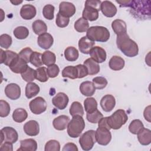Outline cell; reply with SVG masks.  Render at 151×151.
Returning <instances> with one entry per match:
<instances>
[{"label": "cell", "mask_w": 151, "mask_h": 151, "mask_svg": "<svg viewBox=\"0 0 151 151\" xmlns=\"http://www.w3.org/2000/svg\"><path fill=\"white\" fill-rule=\"evenodd\" d=\"M116 44L117 48L127 57H133L139 54L137 43L130 39L127 33L117 35Z\"/></svg>", "instance_id": "6da1fadb"}, {"label": "cell", "mask_w": 151, "mask_h": 151, "mask_svg": "<svg viewBox=\"0 0 151 151\" xmlns=\"http://www.w3.org/2000/svg\"><path fill=\"white\" fill-rule=\"evenodd\" d=\"M86 37L93 41L104 42L110 38V32L108 29L103 26H93L87 31Z\"/></svg>", "instance_id": "7a4b0ae2"}, {"label": "cell", "mask_w": 151, "mask_h": 151, "mask_svg": "<svg viewBox=\"0 0 151 151\" xmlns=\"http://www.w3.org/2000/svg\"><path fill=\"white\" fill-rule=\"evenodd\" d=\"M85 127V122L81 116H73L67 126V133L72 138L80 136Z\"/></svg>", "instance_id": "3957f363"}, {"label": "cell", "mask_w": 151, "mask_h": 151, "mask_svg": "<svg viewBox=\"0 0 151 151\" xmlns=\"http://www.w3.org/2000/svg\"><path fill=\"white\" fill-rule=\"evenodd\" d=\"M127 120L128 116L126 111L123 109H119L107 117V122L110 129L117 130L124 125Z\"/></svg>", "instance_id": "277c9868"}, {"label": "cell", "mask_w": 151, "mask_h": 151, "mask_svg": "<svg viewBox=\"0 0 151 151\" xmlns=\"http://www.w3.org/2000/svg\"><path fill=\"white\" fill-rule=\"evenodd\" d=\"M96 142V131L90 130L84 133L79 139V143L83 150H91Z\"/></svg>", "instance_id": "5b68a950"}, {"label": "cell", "mask_w": 151, "mask_h": 151, "mask_svg": "<svg viewBox=\"0 0 151 151\" xmlns=\"http://www.w3.org/2000/svg\"><path fill=\"white\" fill-rule=\"evenodd\" d=\"M18 138V134L15 129L11 127H5L1 130L0 145L3 142L15 143Z\"/></svg>", "instance_id": "8992f818"}, {"label": "cell", "mask_w": 151, "mask_h": 151, "mask_svg": "<svg viewBox=\"0 0 151 151\" xmlns=\"http://www.w3.org/2000/svg\"><path fill=\"white\" fill-rule=\"evenodd\" d=\"M111 139L110 130L106 127H99L96 131V140L98 144L103 146L107 145Z\"/></svg>", "instance_id": "52a82bcc"}, {"label": "cell", "mask_w": 151, "mask_h": 151, "mask_svg": "<svg viewBox=\"0 0 151 151\" xmlns=\"http://www.w3.org/2000/svg\"><path fill=\"white\" fill-rule=\"evenodd\" d=\"M29 106L32 113L40 114L46 110L47 104L45 100L42 97H37L29 102Z\"/></svg>", "instance_id": "ba28073f"}, {"label": "cell", "mask_w": 151, "mask_h": 151, "mask_svg": "<svg viewBox=\"0 0 151 151\" xmlns=\"http://www.w3.org/2000/svg\"><path fill=\"white\" fill-rule=\"evenodd\" d=\"M69 99L67 94L60 92L57 93L52 99L53 105L59 110H64L67 106Z\"/></svg>", "instance_id": "9c48e42d"}, {"label": "cell", "mask_w": 151, "mask_h": 151, "mask_svg": "<svg viewBox=\"0 0 151 151\" xmlns=\"http://www.w3.org/2000/svg\"><path fill=\"white\" fill-rule=\"evenodd\" d=\"M5 93L9 99L17 100L21 96V88L17 84L10 83L5 87Z\"/></svg>", "instance_id": "30bf717a"}, {"label": "cell", "mask_w": 151, "mask_h": 151, "mask_svg": "<svg viewBox=\"0 0 151 151\" xmlns=\"http://www.w3.org/2000/svg\"><path fill=\"white\" fill-rule=\"evenodd\" d=\"M76 7L74 5L69 2H61L59 5V12L61 15L70 18L76 13Z\"/></svg>", "instance_id": "8fae6325"}, {"label": "cell", "mask_w": 151, "mask_h": 151, "mask_svg": "<svg viewBox=\"0 0 151 151\" xmlns=\"http://www.w3.org/2000/svg\"><path fill=\"white\" fill-rule=\"evenodd\" d=\"M90 55L91 58L97 63H101L105 61L107 58L106 51L99 46L93 47L90 52Z\"/></svg>", "instance_id": "7c38bea8"}, {"label": "cell", "mask_w": 151, "mask_h": 151, "mask_svg": "<svg viewBox=\"0 0 151 151\" xmlns=\"http://www.w3.org/2000/svg\"><path fill=\"white\" fill-rule=\"evenodd\" d=\"M100 10L104 16L109 18L114 17L117 13V8L109 1H104L101 2Z\"/></svg>", "instance_id": "4fadbf2b"}, {"label": "cell", "mask_w": 151, "mask_h": 151, "mask_svg": "<svg viewBox=\"0 0 151 151\" xmlns=\"http://www.w3.org/2000/svg\"><path fill=\"white\" fill-rule=\"evenodd\" d=\"M116 105V100L113 96L106 94L100 100V106L102 109L106 112L111 111Z\"/></svg>", "instance_id": "5bb4252c"}, {"label": "cell", "mask_w": 151, "mask_h": 151, "mask_svg": "<svg viewBox=\"0 0 151 151\" xmlns=\"http://www.w3.org/2000/svg\"><path fill=\"white\" fill-rule=\"evenodd\" d=\"M54 39L52 36L48 32L39 35L37 39L38 45L44 50L49 49L52 45Z\"/></svg>", "instance_id": "9a60e30c"}, {"label": "cell", "mask_w": 151, "mask_h": 151, "mask_svg": "<svg viewBox=\"0 0 151 151\" xmlns=\"http://www.w3.org/2000/svg\"><path fill=\"white\" fill-rule=\"evenodd\" d=\"M24 131L28 136H35L40 132V126L38 123L34 120H29L25 123L23 127Z\"/></svg>", "instance_id": "2e32d148"}, {"label": "cell", "mask_w": 151, "mask_h": 151, "mask_svg": "<svg viewBox=\"0 0 151 151\" xmlns=\"http://www.w3.org/2000/svg\"><path fill=\"white\" fill-rule=\"evenodd\" d=\"M37 14L35 7L31 4L24 5L20 10L21 17L25 20L31 19L34 18Z\"/></svg>", "instance_id": "e0dca14e"}, {"label": "cell", "mask_w": 151, "mask_h": 151, "mask_svg": "<svg viewBox=\"0 0 151 151\" xmlns=\"http://www.w3.org/2000/svg\"><path fill=\"white\" fill-rule=\"evenodd\" d=\"M95 45V42L89 40L86 36L81 38L78 41V48L80 52L88 54Z\"/></svg>", "instance_id": "ac0fdd59"}, {"label": "cell", "mask_w": 151, "mask_h": 151, "mask_svg": "<svg viewBox=\"0 0 151 151\" xmlns=\"http://www.w3.org/2000/svg\"><path fill=\"white\" fill-rule=\"evenodd\" d=\"M99 12V9L89 5H85L84 10L83 11L82 16L83 18L86 20H88L90 21H94L98 19Z\"/></svg>", "instance_id": "d6986e66"}, {"label": "cell", "mask_w": 151, "mask_h": 151, "mask_svg": "<svg viewBox=\"0 0 151 151\" xmlns=\"http://www.w3.org/2000/svg\"><path fill=\"white\" fill-rule=\"evenodd\" d=\"M28 67L27 63L18 56L9 67L13 73L21 74L27 70Z\"/></svg>", "instance_id": "ffe728a7"}, {"label": "cell", "mask_w": 151, "mask_h": 151, "mask_svg": "<svg viewBox=\"0 0 151 151\" xmlns=\"http://www.w3.org/2000/svg\"><path fill=\"white\" fill-rule=\"evenodd\" d=\"M69 122L70 118L68 116L61 115L53 120L52 125L57 130H64L67 127Z\"/></svg>", "instance_id": "44dd1931"}, {"label": "cell", "mask_w": 151, "mask_h": 151, "mask_svg": "<svg viewBox=\"0 0 151 151\" xmlns=\"http://www.w3.org/2000/svg\"><path fill=\"white\" fill-rule=\"evenodd\" d=\"M137 139L142 145H149L151 143V131L143 127L137 134Z\"/></svg>", "instance_id": "7402d4cb"}, {"label": "cell", "mask_w": 151, "mask_h": 151, "mask_svg": "<svg viewBox=\"0 0 151 151\" xmlns=\"http://www.w3.org/2000/svg\"><path fill=\"white\" fill-rule=\"evenodd\" d=\"M80 91L83 95L87 97H90L94 94L96 88L93 82L86 81L81 83L80 86Z\"/></svg>", "instance_id": "603a6c76"}, {"label": "cell", "mask_w": 151, "mask_h": 151, "mask_svg": "<svg viewBox=\"0 0 151 151\" xmlns=\"http://www.w3.org/2000/svg\"><path fill=\"white\" fill-rule=\"evenodd\" d=\"M37 149V143L33 139H27L20 142V147L17 150L35 151Z\"/></svg>", "instance_id": "cb8c5ba5"}, {"label": "cell", "mask_w": 151, "mask_h": 151, "mask_svg": "<svg viewBox=\"0 0 151 151\" xmlns=\"http://www.w3.org/2000/svg\"><path fill=\"white\" fill-rule=\"evenodd\" d=\"M111 27L117 35L127 33L126 24L122 19H117L114 20L111 23Z\"/></svg>", "instance_id": "d4e9b609"}, {"label": "cell", "mask_w": 151, "mask_h": 151, "mask_svg": "<svg viewBox=\"0 0 151 151\" xmlns=\"http://www.w3.org/2000/svg\"><path fill=\"white\" fill-rule=\"evenodd\" d=\"M125 64L124 60L120 56H113L109 63V67L114 71H119L123 68Z\"/></svg>", "instance_id": "484cf974"}, {"label": "cell", "mask_w": 151, "mask_h": 151, "mask_svg": "<svg viewBox=\"0 0 151 151\" xmlns=\"http://www.w3.org/2000/svg\"><path fill=\"white\" fill-rule=\"evenodd\" d=\"M84 65L88 70V74L94 75L100 71V65L91 58H87L84 61Z\"/></svg>", "instance_id": "4316f807"}, {"label": "cell", "mask_w": 151, "mask_h": 151, "mask_svg": "<svg viewBox=\"0 0 151 151\" xmlns=\"http://www.w3.org/2000/svg\"><path fill=\"white\" fill-rule=\"evenodd\" d=\"M40 87L35 83H28L25 87V96L29 99L37 95L40 92Z\"/></svg>", "instance_id": "83f0119b"}, {"label": "cell", "mask_w": 151, "mask_h": 151, "mask_svg": "<svg viewBox=\"0 0 151 151\" xmlns=\"http://www.w3.org/2000/svg\"><path fill=\"white\" fill-rule=\"evenodd\" d=\"M32 28L34 33L39 35L45 33L47 31V26L46 24L40 19H37L34 21L32 24Z\"/></svg>", "instance_id": "f1b7e54d"}, {"label": "cell", "mask_w": 151, "mask_h": 151, "mask_svg": "<svg viewBox=\"0 0 151 151\" xmlns=\"http://www.w3.org/2000/svg\"><path fill=\"white\" fill-rule=\"evenodd\" d=\"M28 117L27 111L22 108L16 109L12 113L13 120L17 123H22Z\"/></svg>", "instance_id": "f546056e"}, {"label": "cell", "mask_w": 151, "mask_h": 151, "mask_svg": "<svg viewBox=\"0 0 151 151\" xmlns=\"http://www.w3.org/2000/svg\"><path fill=\"white\" fill-rule=\"evenodd\" d=\"M78 51L74 47H68L64 50L65 58L68 61H75L78 58Z\"/></svg>", "instance_id": "4dcf8cb0"}, {"label": "cell", "mask_w": 151, "mask_h": 151, "mask_svg": "<svg viewBox=\"0 0 151 151\" xmlns=\"http://www.w3.org/2000/svg\"><path fill=\"white\" fill-rule=\"evenodd\" d=\"M62 76L71 79L78 78V71L76 66H67L62 71Z\"/></svg>", "instance_id": "1f68e13d"}, {"label": "cell", "mask_w": 151, "mask_h": 151, "mask_svg": "<svg viewBox=\"0 0 151 151\" xmlns=\"http://www.w3.org/2000/svg\"><path fill=\"white\" fill-rule=\"evenodd\" d=\"M43 64L47 66L54 64L56 61V56L54 53L50 51H45L42 54Z\"/></svg>", "instance_id": "d6a6232c"}, {"label": "cell", "mask_w": 151, "mask_h": 151, "mask_svg": "<svg viewBox=\"0 0 151 151\" xmlns=\"http://www.w3.org/2000/svg\"><path fill=\"white\" fill-rule=\"evenodd\" d=\"M69 111L72 117L75 116H83L84 115L83 107L81 104L78 101H74L72 103Z\"/></svg>", "instance_id": "836d02e7"}, {"label": "cell", "mask_w": 151, "mask_h": 151, "mask_svg": "<svg viewBox=\"0 0 151 151\" xmlns=\"http://www.w3.org/2000/svg\"><path fill=\"white\" fill-rule=\"evenodd\" d=\"M74 29L79 32H84L89 28V24L87 20L83 17L78 18L74 23Z\"/></svg>", "instance_id": "e575fe53"}, {"label": "cell", "mask_w": 151, "mask_h": 151, "mask_svg": "<svg viewBox=\"0 0 151 151\" xmlns=\"http://www.w3.org/2000/svg\"><path fill=\"white\" fill-rule=\"evenodd\" d=\"M85 111L87 113H91L97 109V102L93 97H88L84 101Z\"/></svg>", "instance_id": "d590c367"}, {"label": "cell", "mask_w": 151, "mask_h": 151, "mask_svg": "<svg viewBox=\"0 0 151 151\" xmlns=\"http://www.w3.org/2000/svg\"><path fill=\"white\" fill-rule=\"evenodd\" d=\"M14 35L17 39H25L29 35L28 29L24 26H19L15 28L14 30Z\"/></svg>", "instance_id": "8d00e7d4"}, {"label": "cell", "mask_w": 151, "mask_h": 151, "mask_svg": "<svg viewBox=\"0 0 151 151\" xmlns=\"http://www.w3.org/2000/svg\"><path fill=\"white\" fill-rule=\"evenodd\" d=\"M48 78L47 68L45 67H40L35 70V78L39 81L46 82Z\"/></svg>", "instance_id": "74e56055"}, {"label": "cell", "mask_w": 151, "mask_h": 151, "mask_svg": "<svg viewBox=\"0 0 151 151\" xmlns=\"http://www.w3.org/2000/svg\"><path fill=\"white\" fill-rule=\"evenodd\" d=\"M144 126L141 120L139 119H134L130 122L129 126V130L132 134H137L138 132Z\"/></svg>", "instance_id": "f35d334b"}, {"label": "cell", "mask_w": 151, "mask_h": 151, "mask_svg": "<svg viewBox=\"0 0 151 151\" xmlns=\"http://www.w3.org/2000/svg\"><path fill=\"white\" fill-rule=\"evenodd\" d=\"M102 117L103 114L97 109L91 113H87L86 114L87 120L91 123H97Z\"/></svg>", "instance_id": "ab89813d"}, {"label": "cell", "mask_w": 151, "mask_h": 151, "mask_svg": "<svg viewBox=\"0 0 151 151\" xmlns=\"http://www.w3.org/2000/svg\"><path fill=\"white\" fill-rule=\"evenodd\" d=\"M21 74L22 79L28 83L32 82L35 78V70L29 66L27 67V70Z\"/></svg>", "instance_id": "60d3db41"}, {"label": "cell", "mask_w": 151, "mask_h": 151, "mask_svg": "<svg viewBox=\"0 0 151 151\" xmlns=\"http://www.w3.org/2000/svg\"><path fill=\"white\" fill-rule=\"evenodd\" d=\"M30 63L36 67H40L44 64L42 60V54L37 51H33L30 57Z\"/></svg>", "instance_id": "b9f144b4"}, {"label": "cell", "mask_w": 151, "mask_h": 151, "mask_svg": "<svg viewBox=\"0 0 151 151\" xmlns=\"http://www.w3.org/2000/svg\"><path fill=\"white\" fill-rule=\"evenodd\" d=\"M96 89L101 90L107 85V80L103 77H96L93 78L92 81Z\"/></svg>", "instance_id": "7bdbcfd3"}, {"label": "cell", "mask_w": 151, "mask_h": 151, "mask_svg": "<svg viewBox=\"0 0 151 151\" xmlns=\"http://www.w3.org/2000/svg\"><path fill=\"white\" fill-rule=\"evenodd\" d=\"M54 6L51 4H47L45 5L42 9V14L44 18L48 20L52 19L54 17Z\"/></svg>", "instance_id": "ee69618b"}, {"label": "cell", "mask_w": 151, "mask_h": 151, "mask_svg": "<svg viewBox=\"0 0 151 151\" xmlns=\"http://www.w3.org/2000/svg\"><path fill=\"white\" fill-rule=\"evenodd\" d=\"M5 60L4 61V64L9 67L13 62L18 57V54H17L16 52L10 51V50H7L5 51Z\"/></svg>", "instance_id": "f6af8a7d"}, {"label": "cell", "mask_w": 151, "mask_h": 151, "mask_svg": "<svg viewBox=\"0 0 151 151\" xmlns=\"http://www.w3.org/2000/svg\"><path fill=\"white\" fill-rule=\"evenodd\" d=\"M45 151H60V144L56 140H50L45 145Z\"/></svg>", "instance_id": "bcb514c9"}, {"label": "cell", "mask_w": 151, "mask_h": 151, "mask_svg": "<svg viewBox=\"0 0 151 151\" xmlns=\"http://www.w3.org/2000/svg\"><path fill=\"white\" fill-rule=\"evenodd\" d=\"M11 37L6 34L1 35L0 36V46L1 48L8 49L12 44Z\"/></svg>", "instance_id": "7dc6e473"}, {"label": "cell", "mask_w": 151, "mask_h": 151, "mask_svg": "<svg viewBox=\"0 0 151 151\" xmlns=\"http://www.w3.org/2000/svg\"><path fill=\"white\" fill-rule=\"evenodd\" d=\"M10 112V106L8 103L5 100H0V116L5 117L8 116Z\"/></svg>", "instance_id": "c3c4849f"}, {"label": "cell", "mask_w": 151, "mask_h": 151, "mask_svg": "<svg viewBox=\"0 0 151 151\" xmlns=\"http://www.w3.org/2000/svg\"><path fill=\"white\" fill-rule=\"evenodd\" d=\"M69 22H70L69 18L64 17L59 13L57 14L55 23L58 27H60V28L66 27L68 25Z\"/></svg>", "instance_id": "681fc988"}, {"label": "cell", "mask_w": 151, "mask_h": 151, "mask_svg": "<svg viewBox=\"0 0 151 151\" xmlns=\"http://www.w3.org/2000/svg\"><path fill=\"white\" fill-rule=\"evenodd\" d=\"M32 52L33 51L30 48L26 47L21 50V51L18 54V55L21 58L28 63L30 62V57Z\"/></svg>", "instance_id": "f907efd6"}, {"label": "cell", "mask_w": 151, "mask_h": 151, "mask_svg": "<svg viewBox=\"0 0 151 151\" xmlns=\"http://www.w3.org/2000/svg\"><path fill=\"white\" fill-rule=\"evenodd\" d=\"M47 71L49 77L54 78L58 75L60 72V68L57 65L54 64L50 66H48Z\"/></svg>", "instance_id": "816d5d0a"}, {"label": "cell", "mask_w": 151, "mask_h": 151, "mask_svg": "<svg viewBox=\"0 0 151 151\" xmlns=\"http://www.w3.org/2000/svg\"><path fill=\"white\" fill-rule=\"evenodd\" d=\"M76 67L78 71V78H83L88 75L87 68L84 65L78 64Z\"/></svg>", "instance_id": "f5cc1de1"}, {"label": "cell", "mask_w": 151, "mask_h": 151, "mask_svg": "<svg viewBox=\"0 0 151 151\" xmlns=\"http://www.w3.org/2000/svg\"><path fill=\"white\" fill-rule=\"evenodd\" d=\"M101 3V1L100 0H87L85 2V5H89L100 11Z\"/></svg>", "instance_id": "db71d44e"}, {"label": "cell", "mask_w": 151, "mask_h": 151, "mask_svg": "<svg viewBox=\"0 0 151 151\" xmlns=\"http://www.w3.org/2000/svg\"><path fill=\"white\" fill-rule=\"evenodd\" d=\"M62 150L63 151H78V149L74 143H68L64 146Z\"/></svg>", "instance_id": "11a10c76"}, {"label": "cell", "mask_w": 151, "mask_h": 151, "mask_svg": "<svg viewBox=\"0 0 151 151\" xmlns=\"http://www.w3.org/2000/svg\"><path fill=\"white\" fill-rule=\"evenodd\" d=\"M0 150L1 151H12L13 150V147H12V143H10L9 142H5L3 144L0 145Z\"/></svg>", "instance_id": "9f6ffc18"}, {"label": "cell", "mask_w": 151, "mask_h": 151, "mask_svg": "<svg viewBox=\"0 0 151 151\" xmlns=\"http://www.w3.org/2000/svg\"><path fill=\"white\" fill-rule=\"evenodd\" d=\"M143 116L145 120L149 122H150V106H148L145 108L143 112Z\"/></svg>", "instance_id": "6f0895ef"}, {"label": "cell", "mask_w": 151, "mask_h": 151, "mask_svg": "<svg viewBox=\"0 0 151 151\" xmlns=\"http://www.w3.org/2000/svg\"><path fill=\"white\" fill-rule=\"evenodd\" d=\"M1 61L0 63L2 64L4 63L5 60V52L2 50L1 49Z\"/></svg>", "instance_id": "680465c9"}, {"label": "cell", "mask_w": 151, "mask_h": 151, "mask_svg": "<svg viewBox=\"0 0 151 151\" xmlns=\"http://www.w3.org/2000/svg\"><path fill=\"white\" fill-rule=\"evenodd\" d=\"M11 2L12 4L15 5H19V4L22 3V1H11Z\"/></svg>", "instance_id": "91938a15"}]
</instances>
